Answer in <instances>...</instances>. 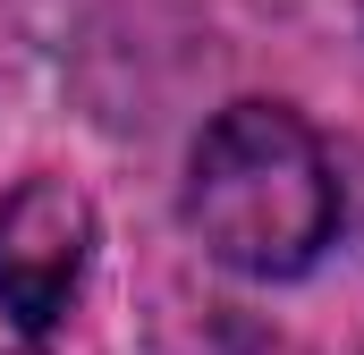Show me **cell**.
Returning <instances> with one entry per match:
<instances>
[{"mask_svg":"<svg viewBox=\"0 0 364 355\" xmlns=\"http://www.w3.org/2000/svg\"><path fill=\"white\" fill-rule=\"evenodd\" d=\"M93 246V203L68 178H26L0 203V313H17L26 330H51L85 279Z\"/></svg>","mask_w":364,"mask_h":355,"instance_id":"7a4b0ae2","label":"cell"},{"mask_svg":"<svg viewBox=\"0 0 364 355\" xmlns=\"http://www.w3.org/2000/svg\"><path fill=\"white\" fill-rule=\"evenodd\" d=\"M195 237L246 279H296L339 229V178L314 127L279 102H237L203 127L186 170Z\"/></svg>","mask_w":364,"mask_h":355,"instance_id":"6da1fadb","label":"cell"}]
</instances>
